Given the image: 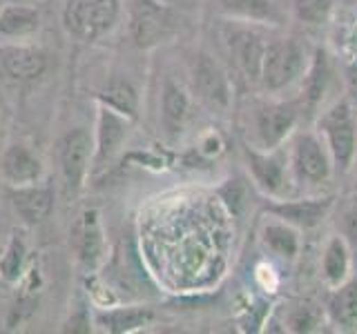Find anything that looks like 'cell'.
Instances as JSON below:
<instances>
[{
	"mask_svg": "<svg viewBox=\"0 0 357 334\" xmlns=\"http://www.w3.org/2000/svg\"><path fill=\"white\" fill-rule=\"evenodd\" d=\"M306 72L304 45L295 38H277L266 42L259 81L268 92H282Z\"/></svg>",
	"mask_w": 357,
	"mask_h": 334,
	"instance_id": "cell-1",
	"label": "cell"
},
{
	"mask_svg": "<svg viewBox=\"0 0 357 334\" xmlns=\"http://www.w3.org/2000/svg\"><path fill=\"white\" fill-rule=\"evenodd\" d=\"M321 132L326 136V148L331 154L333 167H337L340 172H349L355 152H357V127L351 105L342 100L335 103L321 118Z\"/></svg>",
	"mask_w": 357,
	"mask_h": 334,
	"instance_id": "cell-2",
	"label": "cell"
},
{
	"mask_svg": "<svg viewBox=\"0 0 357 334\" xmlns=\"http://www.w3.org/2000/svg\"><path fill=\"white\" fill-rule=\"evenodd\" d=\"M119 16V0H70L65 9L67 29L81 38H98Z\"/></svg>",
	"mask_w": 357,
	"mask_h": 334,
	"instance_id": "cell-3",
	"label": "cell"
},
{
	"mask_svg": "<svg viewBox=\"0 0 357 334\" xmlns=\"http://www.w3.org/2000/svg\"><path fill=\"white\" fill-rule=\"evenodd\" d=\"M290 163H293V170L299 181L306 183H324L328 181L333 172V161L326 143L312 136V134H299L293 145Z\"/></svg>",
	"mask_w": 357,
	"mask_h": 334,
	"instance_id": "cell-4",
	"label": "cell"
},
{
	"mask_svg": "<svg viewBox=\"0 0 357 334\" xmlns=\"http://www.w3.org/2000/svg\"><path fill=\"white\" fill-rule=\"evenodd\" d=\"M297 122V107L282 100L264 103L255 111V132L264 150H277L293 132Z\"/></svg>",
	"mask_w": 357,
	"mask_h": 334,
	"instance_id": "cell-5",
	"label": "cell"
},
{
	"mask_svg": "<svg viewBox=\"0 0 357 334\" xmlns=\"http://www.w3.org/2000/svg\"><path fill=\"white\" fill-rule=\"evenodd\" d=\"M331 207H333V198H301V200L268 203L266 212L297 230H310L317 228L328 216Z\"/></svg>",
	"mask_w": 357,
	"mask_h": 334,
	"instance_id": "cell-6",
	"label": "cell"
},
{
	"mask_svg": "<svg viewBox=\"0 0 357 334\" xmlns=\"http://www.w3.org/2000/svg\"><path fill=\"white\" fill-rule=\"evenodd\" d=\"M195 85H197L199 96L204 98L210 107L226 109L230 105L228 76L219 67V63L206 54H201L195 63Z\"/></svg>",
	"mask_w": 357,
	"mask_h": 334,
	"instance_id": "cell-7",
	"label": "cell"
},
{
	"mask_svg": "<svg viewBox=\"0 0 357 334\" xmlns=\"http://www.w3.org/2000/svg\"><path fill=\"white\" fill-rule=\"evenodd\" d=\"M245 161H248L250 174L255 178V183L259 185V189L268 196H277L284 192L286 187V165L279 159L273 150L259 152L255 148H245Z\"/></svg>",
	"mask_w": 357,
	"mask_h": 334,
	"instance_id": "cell-8",
	"label": "cell"
},
{
	"mask_svg": "<svg viewBox=\"0 0 357 334\" xmlns=\"http://www.w3.org/2000/svg\"><path fill=\"white\" fill-rule=\"evenodd\" d=\"M230 51H232L234 63H237L239 70L248 76L250 81H259L264 54H266V42L259 33L237 31L230 38Z\"/></svg>",
	"mask_w": 357,
	"mask_h": 334,
	"instance_id": "cell-9",
	"label": "cell"
},
{
	"mask_svg": "<svg viewBox=\"0 0 357 334\" xmlns=\"http://www.w3.org/2000/svg\"><path fill=\"white\" fill-rule=\"evenodd\" d=\"M89 136L85 129H74L67 134L63 145V172L70 189H78L83 183V176L87 172L89 159Z\"/></svg>",
	"mask_w": 357,
	"mask_h": 334,
	"instance_id": "cell-10",
	"label": "cell"
},
{
	"mask_svg": "<svg viewBox=\"0 0 357 334\" xmlns=\"http://www.w3.org/2000/svg\"><path fill=\"white\" fill-rule=\"evenodd\" d=\"M134 38L139 45H152L165 36L170 18L150 0H134Z\"/></svg>",
	"mask_w": 357,
	"mask_h": 334,
	"instance_id": "cell-11",
	"label": "cell"
},
{
	"mask_svg": "<svg viewBox=\"0 0 357 334\" xmlns=\"http://www.w3.org/2000/svg\"><path fill=\"white\" fill-rule=\"evenodd\" d=\"M328 78H331V70H328V61H326V54L321 49L315 51L312 61L308 65V70L304 72V85H301V103L308 111L315 109L324 94H326V87H328Z\"/></svg>",
	"mask_w": 357,
	"mask_h": 334,
	"instance_id": "cell-12",
	"label": "cell"
},
{
	"mask_svg": "<svg viewBox=\"0 0 357 334\" xmlns=\"http://www.w3.org/2000/svg\"><path fill=\"white\" fill-rule=\"evenodd\" d=\"M3 174L7 181L14 185L33 183L40 176V163L38 159H33L25 148L14 145V148H9L7 154L3 156Z\"/></svg>",
	"mask_w": 357,
	"mask_h": 334,
	"instance_id": "cell-13",
	"label": "cell"
},
{
	"mask_svg": "<svg viewBox=\"0 0 357 334\" xmlns=\"http://www.w3.org/2000/svg\"><path fill=\"white\" fill-rule=\"evenodd\" d=\"M215 7L230 18L248 22H275L279 18L273 0H215Z\"/></svg>",
	"mask_w": 357,
	"mask_h": 334,
	"instance_id": "cell-14",
	"label": "cell"
},
{
	"mask_svg": "<svg viewBox=\"0 0 357 334\" xmlns=\"http://www.w3.org/2000/svg\"><path fill=\"white\" fill-rule=\"evenodd\" d=\"M0 61L5 72L16 81H33L45 72V56L33 49H7Z\"/></svg>",
	"mask_w": 357,
	"mask_h": 334,
	"instance_id": "cell-15",
	"label": "cell"
},
{
	"mask_svg": "<svg viewBox=\"0 0 357 334\" xmlns=\"http://www.w3.org/2000/svg\"><path fill=\"white\" fill-rule=\"evenodd\" d=\"M324 276L326 281L337 287L342 285L351 272V254H349V245H346L344 237H333L324 250Z\"/></svg>",
	"mask_w": 357,
	"mask_h": 334,
	"instance_id": "cell-16",
	"label": "cell"
},
{
	"mask_svg": "<svg viewBox=\"0 0 357 334\" xmlns=\"http://www.w3.org/2000/svg\"><path fill=\"white\" fill-rule=\"evenodd\" d=\"M328 315L342 328H357V281L337 285L328 301Z\"/></svg>",
	"mask_w": 357,
	"mask_h": 334,
	"instance_id": "cell-17",
	"label": "cell"
},
{
	"mask_svg": "<svg viewBox=\"0 0 357 334\" xmlns=\"http://www.w3.org/2000/svg\"><path fill=\"white\" fill-rule=\"evenodd\" d=\"M11 198H14V207L18 209V214L29 223L43 221L52 209V194L47 189H38V187L18 189Z\"/></svg>",
	"mask_w": 357,
	"mask_h": 334,
	"instance_id": "cell-18",
	"label": "cell"
},
{
	"mask_svg": "<svg viewBox=\"0 0 357 334\" xmlns=\"http://www.w3.org/2000/svg\"><path fill=\"white\" fill-rule=\"evenodd\" d=\"M264 243L275 254L284 256V259H295L299 252V237L297 228L288 225L284 221H273L264 228Z\"/></svg>",
	"mask_w": 357,
	"mask_h": 334,
	"instance_id": "cell-19",
	"label": "cell"
},
{
	"mask_svg": "<svg viewBox=\"0 0 357 334\" xmlns=\"http://www.w3.org/2000/svg\"><path fill=\"white\" fill-rule=\"evenodd\" d=\"M38 27V14L29 7H18L11 5L5 7L0 14V33L7 36H22Z\"/></svg>",
	"mask_w": 357,
	"mask_h": 334,
	"instance_id": "cell-20",
	"label": "cell"
},
{
	"mask_svg": "<svg viewBox=\"0 0 357 334\" xmlns=\"http://www.w3.org/2000/svg\"><path fill=\"white\" fill-rule=\"evenodd\" d=\"M123 136H126V122L114 111H103L100 114V129H98V161H105L119 148Z\"/></svg>",
	"mask_w": 357,
	"mask_h": 334,
	"instance_id": "cell-21",
	"label": "cell"
},
{
	"mask_svg": "<svg viewBox=\"0 0 357 334\" xmlns=\"http://www.w3.org/2000/svg\"><path fill=\"white\" fill-rule=\"evenodd\" d=\"M152 319L150 310H116V312H107V315H100L98 321L103 323V328L109 332H130L145 326Z\"/></svg>",
	"mask_w": 357,
	"mask_h": 334,
	"instance_id": "cell-22",
	"label": "cell"
},
{
	"mask_svg": "<svg viewBox=\"0 0 357 334\" xmlns=\"http://www.w3.org/2000/svg\"><path fill=\"white\" fill-rule=\"evenodd\" d=\"M103 100L112 109L121 111V114L137 116L139 98H137V92H134V87L126 81H112L105 89Z\"/></svg>",
	"mask_w": 357,
	"mask_h": 334,
	"instance_id": "cell-23",
	"label": "cell"
},
{
	"mask_svg": "<svg viewBox=\"0 0 357 334\" xmlns=\"http://www.w3.org/2000/svg\"><path fill=\"white\" fill-rule=\"evenodd\" d=\"M333 5L335 0H295L293 11L295 18L304 25H321L328 20Z\"/></svg>",
	"mask_w": 357,
	"mask_h": 334,
	"instance_id": "cell-24",
	"label": "cell"
},
{
	"mask_svg": "<svg viewBox=\"0 0 357 334\" xmlns=\"http://www.w3.org/2000/svg\"><path fill=\"white\" fill-rule=\"evenodd\" d=\"M100 256V232L96 223V212H87L85 214V225H83V237H81V259L85 265H96Z\"/></svg>",
	"mask_w": 357,
	"mask_h": 334,
	"instance_id": "cell-25",
	"label": "cell"
},
{
	"mask_svg": "<svg viewBox=\"0 0 357 334\" xmlns=\"http://www.w3.org/2000/svg\"><path fill=\"white\" fill-rule=\"evenodd\" d=\"M188 114V96L176 85H167L163 94V118L170 127H178Z\"/></svg>",
	"mask_w": 357,
	"mask_h": 334,
	"instance_id": "cell-26",
	"label": "cell"
},
{
	"mask_svg": "<svg viewBox=\"0 0 357 334\" xmlns=\"http://www.w3.org/2000/svg\"><path fill=\"white\" fill-rule=\"evenodd\" d=\"M22 259H25V245L16 237V239H11L3 261H0V274H3L5 281H11V283L18 281L20 270H22Z\"/></svg>",
	"mask_w": 357,
	"mask_h": 334,
	"instance_id": "cell-27",
	"label": "cell"
},
{
	"mask_svg": "<svg viewBox=\"0 0 357 334\" xmlns=\"http://www.w3.org/2000/svg\"><path fill=\"white\" fill-rule=\"evenodd\" d=\"M344 230H346L349 237L357 239V198L344 212Z\"/></svg>",
	"mask_w": 357,
	"mask_h": 334,
	"instance_id": "cell-28",
	"label": "cell"
},
{
	"mask_svg": "<svg viewBox=\"0 0 357 334\" xmlns=\"http://www.w3.org/2000/svg\"><path fill=\"white\" fill-rule=\"evenodd\" d=\"M355 189H357V185H355Z\"/></svg>",
	"mask_w": 357,
	"mask_h": 334,
	"instance_id": "cell-29",
	"label": "cell"
}]
</instances>
